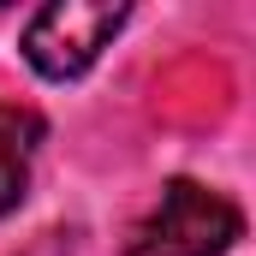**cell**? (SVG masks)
Returning <instances> with one entry per match:
<instances>
[{
	"label": "cell",
	"mask_w": 256,
	"mask_h": 256,
	"mask_svg": "<svg viewBox=\"0 0 256 256\" xmlns=\"http://www.w3.org/2000/svg\"><path fill=\"white\" fill-rule=\"evenodd\" d=\"M244 238V208L214 185L167 179L155 208L131 226L126 256H226Z\"/></svg>",
	"instance_id": "6da1fadb"
},
{
	"label": "cell",
	"mask_w": 256,
	"mask_h": 256,
	"mask_svg": "<svg viewBox=\"0 0 256 256\" xmlns=\"http://www.w3.org/2000/svg\"><path fill=\"white\" fill-rule=\"evenodd\" d=\"M126 18L131 6H108V0H48L24 24V60L48 84H72L102 60V48L126 30Z\"/></svg>",
	"instance_id": "7a4b0ae2"
},
{
	"label": "cell",
	"mask_w": 256,
	"mask_h": 256,
	"mask_svg": "<svg viewBox=\"0 0 256 256\" xmlns=\"http://www.w3.org/2000/svg\"><path fill=\"white\" fill-rule=\"evenodd\" d=\"M42 137H48V120L36 108L0 102V220L30 196V167H36Z\"/></svg>",
	"instance_id": "3957f363"
}]
</instances>
